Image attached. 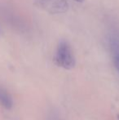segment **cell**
I'll return each instance as SVG.
<instances>
[{"instance_id": "cell-1", "label": "cell", "mask_w": 119, "mask_h": 120, "mask_svg": "<svg viewBox=\"0 0 119 120\" xmlns=\"http://www.w3.org/2000/svg\"><path fill=\"white\" fill-rule=\"evenodd\" d=\"M55 61L59 66L65 70H71L75 66V58L68 42L61 40L56 49Z\"/></svg>"}, {"instance_id": "cell-2", "label": "cell", "mask_w": 119, "mask_h": 120, "mask_svg": "<svg viewBox=\"0 0 119 120\" xmlns=\"http://www.w3.org/2000/svg\"><path fill=\"white\" fill-rule=\"evenodd\" d=\"M34 4L51 14H61L69 10L67 0H35Z\"/></svg>"}, {"instance_id": "cell-3", "label": "cell", "mask_w": 119, "mask_h": 120, "mask_svg": "<svg viewBox=\"0 0 119 120\" xmlns=\"http://www.w3.org/2000/svg\"><path fill=\"white\" fill-rule=\"evenodd\" d=\"M0 104L5 109H11L13 105V101L11 95L5 89L0 87Z\"/></svg>"}, {"instance_id": "cell-4", "label": "cell", "mask_w": 119, "mask_h": 120, "mask_svg": "<svg viewBox=\"0 0 119 120\" xmlns=\"http://www.w3.org/2000/svg\"><path fill=\"white\" fill-rule=\"evenodd\" d=\"M113 63H114V65L116 67L117 70L119 72V52L116 53L114 55V57H113Z\"/></svg>"}, {"instance_id": "cell-5", "label": "cell", "mask_w": 119, "mask_h": 120, "mask_svg": "<svg viewBox=\"0 0 119 120\" xmlns=\"http://www.w3.org/2000/svg\"><path fill=\"white\" fill-rule=\"evenodd\" d=\"M74 1H76V2H78V3H83L84 0H74Z\"/></svg>"}, {"instance_id": "cell-6", "label": "cell", "mask_w": 119, "mask_h": 120, "mask_svg": "<svg viewBox=\"0 0 119 120\" xmlns=\"http://www.w3.org/2000/svg\"><path fill=\"white\" fill-rule=\"evenodd\" d=\"M118 119H119V114H118Z\"/></svg>"}, {"instance_id": "cell-7", "label": "cell", "mask_w": 119, "mask_h": 120, "mask_svg": "<svg viewBox=\"0 0 119 120\" xmlns=\"http://www.w3.org/2000/svg\"><path fill=\"white\" fill-rule=\"evenodd\" d=\"M52 120H58V119H52Z\"/></svg>"}]
</instances>
